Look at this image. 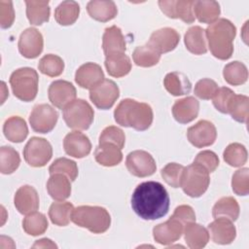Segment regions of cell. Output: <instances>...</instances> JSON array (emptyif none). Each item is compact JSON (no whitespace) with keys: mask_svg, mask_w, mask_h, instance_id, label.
I'll return each instance as SVG.
<instances>
[{"mask_svg":"<svg viewBox=\"0 0 249 249\" xmlns=\"http://www.w3.org/2000/svg\"><path fill=\"white\" fill-rule=\"evenodd\" d=\"M170 199L166 189L156 181L143 182L134 189L131 196V207L143 220H157L168 212Z\"/></svg>","mask_w":249,"mask_h":249,"instance_id":"6da1fadb","label":"cell"},{"mask_svg":"<svg viewBox=\"0 0 249 249\" xmlns=\"http://www.w3.org/2000/svg\"><path fill=\"white\" fill-rule=\"evenodd\" d=\"M114 119L118 124L143 131L148 129L154 119L152 107L145 102L131 98L123 99L114 111Z\"/></svg>","mask_w":249,"mask_h":249,"instance_id":"7a4b0ae2","label":"cell"},{"mask_svg":"<svg viewBox=\"0 0 249 249\" xmlns=\"http://www.w3.org/2000/svg\"><path fill=\"white\" fill-rule=\"evenodd\" d=\"M236 27L227 18H218L205 29V37L211 53L218 59H229L233 53Z\"/></svg>","mask_w":249,"mask_h":249,"instance_id":"3957f363","label":"cell"},{"mask_svg":"<svg viewBox=\"0 0 249 249\" xmlns=\"http://www.w3.org/2000/svg\"><path fill=\"white\" fill-rule=\"evenodd\" d=\"M71 221L93 233H103L110 228L111 216L104 207L81 205L74 208Z\"/></svg>","mask_w":249,"mask_h":249,"instance_id":"277c9868","label":"cell"},{"mask_svg":"<svg viewBox=\"0 0 249 249\" xmlns=\"http://www.w3.org/2000/svg\"><path fill=\"white\" fill-rule=\"evenodd\" d=\"M10 85L14 95L21 101L29 102L35 99L38 92L39 77L31 67H21L15 70L10 77Z\"/></svg>","mask_w":249,"mask_h":249,"instance_id":"5b68a950","label":"cell"},{"mask_svg":"<svg viewBox=\"0 0 249 249\" xmlns=\"http://www.w3.org/2000/svg\"><path fill=\"white\" fill-rule=\"evenodd\" d=\"M209 183V172L203 166L193 162L184 167L181 188L187 196L191 197L201 196L207 191Z\"/></svg>","mask_w":249,"mask_h":249,"instance_id":"8992f818","label":"cell"},{"mask_svg":"<svg viewBox=\"0 0 249 249\" xmlns=\"http://www.w3.org/2000/svg\"><path fill=\"white\" fill-rule=\"evenodd\" d=\"M94 111L84 99H75L63 109V120L68 127L77 130L88 129L93 122Z\"/></svg>","mask_w":249,"mask_h":249,"instance_id":"52a82bcc","label":"cell"},{"mask_svg":"<svg viewBox=\"0 0 249 249\" xmlns=\"http://www.w3.org/2000/svg\"><path fill=\"white\" fill-rule=\"evenodd\" d=\"M53 156L51 143L41 137H31L23 149V158L25 161L33 167L45 166Z\"/></svg>","mask_w":249,"mask_h":249,"instance_id":"ba28073f","label":"cell"},{"mask_svg":"<svg viewBox=\"0 0 249 249\" xmlns=\"http://www.w3.org/2000/svg\"><path fill=\"white\" fill-rule=\"evenodd\" d=\"M57 120V111L47 103L35 105L29 116L31 128L38 133H48L52 131Z\"/></svg>","mask_w":249,"mask_h":249,"instance_id":"9c48e42d","label":"cell"},{"mask_svg":"<svg viewBox=\"0 0 249 249\" xmlns=\"http://www.w3.org/2000/svg\"><path fill=\"white\" fill-rule=\"evenodd\" d=\"M119 96L120 89L117 84L110 79H104L89 89V99L96 108L101 110L110 109Z\"/></svg>","mask_w":249,"mask_h":249,"instance_id":"30bf717a","label":"cell"},{"mask_svg":"<svg viewBox=\"0 0 249 249\" xmlns=\"http://www.w3.org/2000/svg\"><path fill=\"white\" fill-rule=\"evenodd\" d=\"M125 165L130 174L144 178L156 172L157 164L153 156L143 150H135L126 156Z\"/></svg>","mask_w":249,"mask_h":249,"instance_id":"8fae6325","label":"cell"},{"mask_svg":"<svg viewBox=\"0 0 249 249\" xmlns=\"http://www.w3.org/2000/svg\"><path fill=\"white\" fill-rule=\"evenodd\" d=\"M188 140L196 148H203L212 145L217 137V130L213 123L207 120H200L187 130Z\"/></svg>","mask_w":249,"mask_h":249,"instance_id":"7c38bea8","label":"cell"},{"mask_svg":"<svg viewBox=\"0 0 249 249\" xmlns=\"http://www.w3.org/2000/svg\"><path fill=\"white\" fill-rule=\"evenodd\" d=\"M20 54L26 58H36L41 54L44 48V39L42 33L34 28L28 27L23 30L18 43Z\"/></svg>","mask_w":249,"mask_h":249,"instance_id":"4fadbf2b","label":"cell"},{"mask_svg":"<svg viewBox=\"0 0 249 249\" xmlns=\"http://www.w3.org/2000/svg\"><path fill=\"white\" fill-rule=\"evenodd\" d=\"M48 96L54 107L63 110L76 99L77 91L72 83L65 80H56L51 83L48 89Z\"/></svg>","mask_w":249,"mask_h":249,"instance_id":"5bb4252c","label":"cell"},{"mask_svg":"<svg viewBox=\"0 0 249 249\" xmlns=\"http://www.w3.org/2000/svg\"><path fill=\"white\" fill-rule=\"evenodd\" d=\"M159 6L161 12L170 18H180L188 24L195 21L194 1L192 0H160Z\"/></svg>","mask_w":249,"mask_h":249,"instance_id":"9a60e30c","label":"cell"},{"mask_svg":"<svg viewBox=\"0 0 249 249\" xmlns=\"http://www.w3.org/2000/svg\"><path fill=\"white\" fill-rule=\"evenodd\" d=\"M184 227L185 226L178 219L171 216L167 221L154 227V239L159 244L170 245L181 237Z\"/></svg>","mask_w":249,"mask_h":249,"instance_id":"2e32d148","label":"cell"},{"mask_svg":"<svg viewBox=\"0 0 249 249\" xmlns=\"http://www.w3.org/2000/svg\"><path fill=\"white\" fill-rule=\"evenodd\" d=\"M180 41V34L176 29L163 27L154 31L147 43L160 54L173 51Z\"/></svg>","mask_w":249,"mask_h":249,"instance_id":"e0dca14e","label":"cell"},{"mask_svg":"<svg viewBox=\"0 0 249 249\" xmlns=\"http://www.w3.org/2000/svg\"><path fill=\"white\" fill-rule=\"evenodd\" d=\"M63 148L70 157L82 159L90 153L91 143L86 134L75 130L66 134L63 139Z\"/></svg>","mask_w":249,"mask_h":249,"instance_id":"ac0fdd59","label":"cell"},{"mask_svg":"<svg viewBox=\"0 0 249 249\" xmlns=\"http://www.w3.org/2000/svg\"><path fill=\"white\" fill-rule=\"evenodd\" d=\"M208 231L214 243L231 244L236 236V229L232 222L227 218H216L208 225Z\"/></svg>","mask_w":249,"mask_h":249,"instance_id":"d6986e66","label":"cell"},{"mask_svg":"<svg viewBox=\"0 0 249 249\" xmlns=\"http://www.w3.org/2000/svg\"><path fill=\"white\" fill-rule=\"evenodd\" d=\"M104 80V73L100 65L94 62H87L81 65L75 73V82L83 89H91Z\"/></svg>","mask_w":249,"mask_h":249,"instance_id":"ffe728a7","label":"cell"},{"mask_svg":"<svg viewBox=\"0 0 249 249\" xmlns=\"http://www.w3.org/2000/svg\"><path fill=\"white\" fill-rule=\"evenodd\" d=\"M14 204L17 210L23 215L36 211L39 208V196L35 188L29 185L18 188L14 196Z\"/></svg>","mask_w":249,"mask_h":249,"instance_id":"44dd1931","label":"cell"},{"mask_svg":"<svg viewBox=\"0 0 249 249\" xmlns=\"http://www.w3.org/2000/svg\"><path fill=\"white\" fill-rule=\"evenodd\" d=\"M199 111V102L194 96H186L178 99L172 106V115L176 122L188 124L194 121Z\"/></svg>","mask_w":249,"mask_h":249,"instance_id":"7402d4cb","label":"cell"},{"mask_svg":"<svg viewBox=\"0 0 249 249\" xmlns=\"http://www.w3.org/2000/svg\"><path fill=\"white\" fill-rule=\"evenodd\" d=\"M102 49L106 56L116 53H124L126 43L120 27L112 25L105 28L102 36Z\"/></svg>","mask_w":249,"mask_h":249,"instance_id":"603a6c76","label":"cell"},{"mask_svg":"<svg viewBox=\"0 0 249 249\" xmlns=\"http://www.w3.org/2000/svg\"><path fill=\"white\" fill-rule=\"evenodd\" d=\"M87 11L91 18L101 22H106L113 19L118 14L117 5L111 0L89 1L87 4Z\"/></svg>","mask_w":249,"mask_h":249,"instance_id":"cb8c5ba5","label":"cell"},{"mask_svg":"<svg viewBox=\"0 0 249 249\" xmlns=\"http://www.w3.org/2000/svg\"><path fill=\"white\" fill-rule=\"evenodd\" d=\"M183 232L185 242L188 247L192 249L203 248L209 241V232L207 229L196 222L186 224Z\"/></svg>","mask_w":249,"mask_h":249,"instance_id":"d4e9b609","label":"cell"},{"mask_svg":"<svg viewBox=\"0 0 249 249\" xmlns=\"http://www.w3.org/2000/svg\"><path fill=\"white\" fill-rule=\"evenodd\" d=\"M47 191L54 200H64L71 195L70 179L61 173L52 174L47 182Z\"/></svg>","mask_w":249,"mask_h":249,"instance_id":"484cf974","label":"cell"},{"mask_svg":"<svg viewBox=\"0 0 249 249\" xmlns=\"http://www.w3.org/2000/svg\"><path fill=\"white\" fill-rule=\"evenodd\" d=\"M95 160L103 166H115L123 160L122 149L112 143H99L94 151Z\"/></svg>","mask_w":249,"mask_h":249,"instance_id":"4316f807","label":"cell"},{"mask_svg":"<svg viewBox=\"0 0 249 249\" xmlns=\"http://www.w3.org/2000/svg\"><path fill=\"white\" fill-rule=\"evenodd\" d=\"M184 43L187 50L194 54H204L207 52L205 30L198 25L192 26L187 30L184 35Z\"/></svg>","mask_w":249,"mask_h":249,"instance_id":"83f0119b","label":"cell"},{"mask_svg":"<svg viewBox=\"0 0 249 249\" xmlns=\"http://www.w3.org/2000/svg\"><path fill=\"white\" fill-rule=\"evenodd\" d=\"M3 132L9 141L20 143L27 137L28 127L24 119L19 116H12L5 121Z\"/></svg>","mask_w":249,"mask_h":249,"instance_id":"f1b7e54d","label":"cell"},{"mask_svg":"<svg viewBox=\"0 0 249 249\" xmlns=\"http://www.w3.org/2000/svg\"><path fill=\"white\" fill-rule=\"evenodd\" d=\"M165 89L174 96L187 94L192 89V84L189 78L182 72H170L163 79Z\"/></svg>","mask_w":249,"mask_h":249,"instance_id":"f546056e","label":"cell"},{"mask_svg":"<svg viewBox=\"0 0 249 249\" xmlns=\"http://www.w3.org/2000/svg\"><path fill=\"white\" fill-rule=\"evenodd\" d=\"M193 10L198 21L210 24L218 19L221 13L220 5L216 1H194Z\"/></svg>","mask_w":249,"mask_h":249,"instance_id":"4dcf8cb0","label":"cell"},{"mask_svg":"<svg viewBox=\"0 0 249 249\" xmlns=\"http://www.w3.org/2000/svg\"><path fill=\"white\" fill-rule=\"evenodd\" d=\"M104 65L108 74L115 78L124 77L131 70L130 58L125 53H116L106 56Z\"/></svg>","mask_w":249,"mask_h":249,"instance_id":"1f68e13d","label":"cell"},{"mask_svg":"<svg viewBox=\"0 0 249 249\" xmlns=\"http://www.w3.org/2000/svg\"><path fill=\"white\" fill-rule=\"evenodd\" d=\"M239 204L232 196H224L216 201L212 208V216L216 218H227L231 222L237 220L239 216Z\"/></svg>","mask_w":249,"mask_h":249,"instance_id":"d6a6232c","label":"cell"},{"mask_svg":"<svg viewBox=\"0 0 249 249\" xmlns=\"http://www.w3.org/2000/svg\"><path fill=\"white\" fill-rule=\"evenodd\" d=\"M26 17L33 25H41L49 21L50 5L49 1H25Z\"/></svg>","mask_w":249,"mask_h":249,"instance_id":"836d02e7","label":"cell"},{"mask_svg":"<svg viewBox=\"0 0 249 249\" xmlns=\"http://www.w3.org/2000/svg\"><path fill=\"white\" fill-rule=\"evenodd\" d=\"M73 210L74 206L72 203L57 200L56 202H53L51 204L49 209V217L53 224L59 227H65L71 220Z\"/></svg>","mask_w":249,"mask_h":249,"instance_id":"e575fe53","label":"cell"},{"mask_svg":"<svg viewBox=\"0 0 249 249\" xmlns=\"http://www.w3.org/2000/svg\"><path fill=\"white\" fill-rule=\"evenodd\" d=\"M80 6L75 1H63L54 10V18L60 25H71L79 18Z\"/></svg>","mask_w":249,"mask_h":249,"instance_id":"d590c367","label":"cell"},{"mask_svg":"<svg viewBox=\"0 0 249 249\" xmlns=\"http://www.w3.org/2000/svg\"><path fill=\"white\" fill-rule=\"evenodd\" d=\"M223 76L228 84L231 86H240L246 83L248 79V70L244 63L235 60L225 65Z\"/></svg>","mask_w":249,"mask_h":249,"instance_id":"8d00e7d4","label":"cell"},{"mask_svg":"<svg viewBox=\"0 0 249 249\" xmlns=\"http://www.w3.org/2000/svg\"><path fill=\"white\" fill-rule=\"evenodd\" d=\"M22 229L27 234L32 236L43 234L48 229V220L43 213L31 212L23 219Z\"/></svg>","mask_w":249,"mask_h":249,"instance_id":"74e56055","label":"cell"},{"mask_svg":"<svg viewBox=\"0 0 249 249\" xmlns=\"http://www.w3.org/2000/svg\"><path fill=\"white\" fill-rule=\"evenodd\" d=\"M134 63L140 67H152L159 63L160 54L150 45L145 44L135 48L132 53Z\"/></svg>","mask_w":249,"mask_h":249,"instance_id":"f35d334b","label":"cell"},{"mask_svg":"<svg viewBox=\"0 0 249 249\" xmlns=\"http://www.w3.org/2000/svg\"><path fill=\"white\" fill-rule=\"evenodd\" d=\"M39 71L49 77H57L64 70L63 59L53 53L45 54L38 63Z\"/></svg>","mask_w":249,"mask_h":249,"instance_id":"ab89813d","label":"cell"},{"mask_svg":"<svg viewBox=\"0 0 249 249\" xmlns=\"http://www.w3.org/2000/svg\"><path fill=\"white\" fill-rule=\"evenodd\" d=\"M20 163L18 153L11 146H3L0 149V171L3 174L15 172Z\"/></svg>","mask_w":249,"mask_h":249,"instance_id":"60d3db41","label":"cell"},{"mask_svg":"<svg viewBox=\"0 0 249 249\" xmlns=\"http://www.w3.org/2000/svg\"><path fill=\"white\" fill-rule=\"evenodd\" d=\"M248 108H249V98L246 95L235 94L231 99L228 114H230L232 120L238 123H247L248 119Z\"/></svg>","mask_w":249,"mask_h":249,"instance_id":"b9f144b4","label":"cell"},{"mask_svg":"<svg viewBox=\"0 0 249 249\" xmlns=\"http://www.w3.org/2000/svg\"><path fill=\"white\" fill-rule=\"evenodd\" d=\"M224 160L231 166L239 167L247 161V150L240 143H231L223 153Z\"/></svg>","mask_w":249,"mask_h":249,"instance_id":"7bdbcfd3","label":"cell"},{"mask_svg":"<svg viewBox=\"0 0 249 249\" xmlns=\"http://www.w3.org/2000/svg\"><path fill=\"white\" fill-rule=\"evenodd\" d=\"M50 174L61 173L66 175L70 181H75L78 176V166L77 163L67 158L56 159L49 167Z\"/></svg>","mask_w":249,"mask_h":249,"instance_id":"ee69618b","label":"cell"},{"mask_svg":"<svg viewBox=\"0 0 249 249\" xmlns=\"http://www.w3.org/2000/svg\"><path fill=\"white\" fill-rule=\"evenodd\" d=\"M184 167L185 166L182 164L169 162L160 170V175L169 186L173 188H179L181 187V179Z\"/></svg>","mask_w":249,"mask_h":249,"instance_id":"f6af8a7d","label":"cell"},{"mask_svg":"<svg viewBox=\"0 0 249 249\" xmlns=\"http://www.w3.org/2000/svg\"><path fill=\"white\" fill-rule=\"evenodd\" d=\"M231 189L237 196H247L249 193V169L247 167L236 170L231 178Z\"/></svg>","mask_w":249,"mask_h":249,"instance_id":"bcb514c9","label":"cell"},{"mask_svg":"<svg viewBox=\"0 0 249 249\" xmlns=\"http://www.w3.org/2000/svg\"><path fill=\"white\" fill-rule=\"evenodd\" d=\"M99 143H112L123 149L125 143V135L124 131L115 125L105 127L99 135Z\"/></svg>","mask_w":249,"mask_h":249,"instance_id":"7dc6e473","label":"cell"},{"mask_svg":"<svg viewBox=\"0 0 249 249\" xmlns=\"http://www.w3.org/2000/svg\"><path fill=\"white\" fill-rule=\"evenodd\" d=\"M235 93L227 87H222L218 88L217 91L215 92L214 96L212 97V102L214 107L221 113L223 114H228V109L229 105L233 98Z\"/></svg>","mask_w":249,"mask_h":249,"instance_id":"c3c4849f","label":"cell"},{"mask_svg":"<svg viewBox=\"0 0 249 249\" xmlns=\"http://www.w3.org/2000/svg\"><path fill=\"white\" fill-rule=\"evenodd\" d=\"M217 89L218 85L216 84L215 81L208 78H203L197 81V83L195 86L194 92L195 95L198 98L203 100H209L214 96Z\"/></svg>","mask_w":249,"mask_h":249,"instance_id":"681fc988","label":"cell"},{"mask_svg":"<svg viewBox=\"0 0 249 249\" xmlns=\"http://www.w3.org/2000/svg\"><path fill=\"white\" fill-rule=\"evenodd\" d=\"M194 163L203 166L209 173H211L215 171V169L218 167L219 158L214 152L204 150L196 155V159L194 160Z\"/></svg>","mask_w":249,"mask_h":249,"instance_id":"f907efd6","label":"cell"},{"mask_svg":"<svg viewBox=\"0 0 249 249\" xmlns=\"http://www.w3.org/2000/svg\"><path fill=\"white\" fill-rule=\"evenodd\" d=\"M15 20V11L12 1H0V25L2 28H9Z\"/></svg>","mask_w":249,"mask_h":249,"instance_id":"816d5d0a","label":"cell"},{"mask_svg":"<svg viewBox=\"0 0 249 249\" xmlns=\"http://www.w3.org/2000/svg\"><path fill=\"white\" fill-rule=\"evenodd\" d=\"M172 217L178 219L184 226L191 222H196V213L190 205H179L175 208Z\"/></svg>","mask_w":249,"mask_h":249,"instance_id":"f5cc1de1","label":"cell"},{"mask_svg":"<svg viewBox=\"0 0 249 249\" xmlns=\"http://www.w3.org/2000/svg\"><path fill=\"white\" fill-rule=\"evenodd\" d=\"M33 247H43V248H46V247H54V248H56L57 246H56L51 239H49V238H42V239H40V240H37V241L34 243Z\"/></svg>","mask_w":249,"mask_h":249,"instance_id":"db71d44e","label":"cell"}]
</instances>
